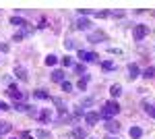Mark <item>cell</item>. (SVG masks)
<instances>
[{
    "instance_id": "cell-1",
    "label": "cell",
    "mask_w": 155,
    "mask_h": 139,
    "mask_svg": "<svg viewBox=\"0 0 155 139\" xmlns=\"http://www.w3.org/2000/svg\"><path fill=\"white\" fill-rule=\"evenodd\" d=\"M120 112V106H118V102H106V106H104V110L99 112V118H107L110 120V116H114V114H118Z\"/></svg>"
},
{
    "instance_id": "cell-2",
    "label": "cell",
    "mask_w": 155,
    "mask_h": 139,
    "mask_svg": "<svg viewBox=\"0 0 155 139\" xmlns=\"http://www.w3.org/2000/svg\"><path fill=\"white\" fill-rule=\"evenodd\" d=\"M147 33H149V25H134V29H132V35L137 42H141Z\"/></svg>"
},
{
    "instance_id": "cell-3",
    "label": "cell",
    "mask_w": 155,
    "mask_h": 139,
    "mask_svg": "<svg viewBox=\"0 0 155 139\" xmlns=\"http://www.w3.org/2000/svg\"><path fill=\"white\" fill-rule=\"evenodd\" d=\"M107 35L104 31H93V33L87 35V42H91V44H99V42H106Z\"/></svg>"
},
{
    "instance_id": "cell-4",
    "label": "cell",
    "mask_w": 155,
    "mask_h": 139,
    "mask_svg": "<svg viewBox=\"0 0 155 139\" xmlns=\"http://www.w3.org/2000/svg\"><path fill=\"white\" fill-rule=\"evenodd\" d=\"M79 58H81V60H83V62H95L97 58V54L95 52H87V50H79Z\"/></svg>"
},
{
    "instance_id": "cell-5",
    "label": "cell",
    "mask_w": 155,
    "mask_h": 139,
    "mask_svg": "<svg viewBox=\"0 0 155 139\" xmlns=\"http://www.w3.org/2000/svg\"><path fill=\"white\" fill-rule=\"evenodd\" d=\"M6 93L11 96V98L15 100V102H19V100H23V98H25V96H23V92H21V89H17L15 85H11V87L6 89Z\"/></svg>"
},
{
    "instance_id": "cell-6",
    "label": "cell",
    "mask_w": 155,
    "mask_h": 139,
    "mask_svg": "<svg viewBox=\"0 0 155 139\" xmlns=\"http://www.w3.org/2000/svg\"><path fill=\"white\" fill-rule=\"evenodd\" d=\"M104 127H106V131H110V133L114 135V133H118V131H120V123H118V120H112V118H110Z\"/></svg>"
},
{
    "instance_id": "cell-7",
    "label": "cell",
    "mask_w": 155,
    "mask_h": 139,
    "mask_svg": "<svg viewBox=\"0 0 155 139\" xmlns=\"http://www.w3.org/2000/svg\"><path fill=\"white\" fill-rule=\"evenodd\" d=\"M85 120H87V125H97L99 112H87V114H85Z\"/></svg>"
},
{
    "instance_id": "cell-8",
    "label": "cell",
    "mask_w": 155,
    "mask_h": 139,
    "mask_svg": "<svg viewBox=\"0 0 155 139\" xmlns=\"http://www.w3.org/2000/svg\"><path fill=\"white\" fill-rule=\"evenodd\" d=\"M11 25H17V27H29V23L25 21V19H21V17H11Z\"/></svg>"
},
{
    "instance_id": "cell-9",
    "label": "cell",
    "mask_w": 155,
    "mask_h": 139,
    "mask_svg": "<svg viewBox=\"0 0 155 139\" xmlns=\"http://www.w3.org/2000/svg\"><path fill=\"white\" fill-rule=\"evenodd\" d=\"M72 137H77V139H87V131L81 127H74L72 129Z\"/></svg>"
},
{
    "instance_id": "cell-10",
    "label": "cell",
    "mask_w": 155,
    "mask_h": 139,
    "mask_svg": "<svg viewBox=\"0 0 155 139\" xmlns=\"http://www.w3.org/2000/svg\"><path fill=\"white\" fill-rule=\"evenodd\" d=\"M52 81H56V83H62V81H64V71L56 69L54 73H52Z\"/></svg>"
},
{
    "instance_id": "cell-11",
    "label": "cell",
    "mask_w": 155,
    "mask_h": 139,
    "mask_svg": "<svg viewBox=\"0 0 155 139\" xmlns=\"http://www.w3.org/2000/svg\"><path fill=\"white\" fill-rule=\"evenodd\" d=\"M15 75H17L21 81H27V79H29V77H27V71H25L23 67H17V69H15Z\"/></svg>"
},
{
    "instance_id": "cell-12",
    "label": "cell",
    "mask_w": 155,
    "mask_h": 139,
    "mask_svg": "<svg viewBox=\"0 0 155 139\" xmlns=\"http://www.w3.org/2000/svg\"><path fill=\"white\" fill-rule=\"evenodd\" d=\"M139 77V67L137 64H128V79H137Z\"/></svg>"
},
{
    "instance_id": "cell-13",
    "label": "cell",
    "mask_w": 155,
    "mask_h": 139,
    "mask_svg": "<svg viewBox=\"0 0 155 139\" xmlns=\"http://www.w3.org/2000/svg\"><path fill=\"white\" fill-rule=\"evenodd\" d=\"M33 98H37V100H48L50 93L46 92V89H35V92H33Z\"/></svg>"
},
{
    "instance_id": "cell-14",
    "label": "cell",
    "mask_w": 155,
    "mask_h": 139,
    "mask_svg": "<svg viewBox=\"0 0 155 139\" xmlns=\"http://www.w3.org/2000/svg\"><path fill=\"white\" fill-rule=\"evenodd\" d=\"M77 27L83 31V29H89V27H91V23H89V19H83V17H81V19L77 21Z\"/></svg>"
},
{
    "instance_id": "cell-15",
    "label": "cell",
    "mask_w": 155,
    "mask_h": 139,
    "mask_svg": "<svg viewBox=\"0 0 155 139\" xmlns=\"http://www.w3.org/2000/svg\"><path fill=\"white\" fill-rule=\"evenodd\" d=\"M143 108H145V112L147 114H151L155 118V104H149V102H143Z\"/></svg>"
},
{
    "instance_id": "cell-16",
    "label": "cell",
    "mask_w": 155,
    "mask_h": 139,
    "mask_svg": "<svg viewBox=\"0 0 155 139\" xmlns=\"http://www.w3.org/2000/svg\"><path fill=\"white\" fill-rule=\"evenodd\" d=\"M141 135H143V129H141V127H132L130 129V137L132 139H139Z\"/></svg>"
},
{
    "instance_id": "cell-17",
    "label": "cell",
    "mask_w": 155,
    "mask_h": 139,
    "mask_svg": "<svg viewBox=\"0 0 155 139\" xmlns=\"http://www.w3.org/2000/svg\"><path fill=\"white\" fill-rule=\"evenodd\" d=\"M143 77H145V79H151V77H155V67H147V69L143 71Z\"/></svg>"
},
{
    "instance_id": "cell-18",
    "label": "cell",
    "mask_w": 155,
    "mask_h": 139,
    "mask_svg": "<svg viewBox=\"0 0 155 139\" xmlns=\"http://www.w3.org/2000/svg\"><path fill=\"white\" fill-rule=\"evenodd\" d=\"M35 137H37V139H50V131L37 129V131H35Z\"/></svg>"
},
{
    "instance_id": "cell-19",
    "label": "cell",
    "mask_w": 155,
    "mask_h": 139,
    "mask_svg": "<svg viewBox=\"0 0 155 139\" xmlns=\"http://www.w3.org/2000/svg\"><path fill=\"white\" fill-rule=\"evenodd\" d=\"M11 129H12L11 123H0V135H6V133H8Z\"/></svg>"
},
{
    "instance_id": "cell-20",
    "label": "cell",
    "mask_w": 155,
    "mask_h": 139,
    "mask_svg": "<svg viewBox=\"0 0 155 139\" xmlns=\"http://www.w3.org/2000/svg\"><path fill=\"white\" fill-rule=\"evenodd\" d=\"M15 110H19V112H29V106L27 104H21V102H15V106H12Z\"/></svg>"
},
{
    "instance_id": "cell-21",
    "label": "cell",
    "mask_w": 155,
    "mask_h": 139,
    "mask_svg": "<svg viewBox=\"0 0 155 139\" xmlns=\"http://www.w3.org/2000/svg\"><path fill=\"white\" fill-rule=\"evenodd\" d=\"M110 93H112L114 98H118L120 93H122V87H120L118 83H116V85H112V87H110Z\"/></svg>"
},
{
    "instance_id": "cell-22",
    "label": "cell",
    "mask_w": 155,
    "mask_h": 139,
    "mask_svg": "<svg viewBox=\"0 0 155 139\" xmlns=\"http://www.w3.org/2000/svg\"><path fill=\"white\" fill-rule=\"evenodd\" d=\"M56 62H58V56H54V54H48V56H46V64H48V67H54Z\"/></svg>"
},
{
    "instance_id": "cell-23",
    "label": "cell",
    "mask_w": 155,
    "mask_h": 139,
    "mask_svg": "<svg viewBox=\"0 0 155 139\" xmlns=\"http://www.w3.org/2000/svg\"><path fill=\"white\" fill-rule=\"evenodd\" d=\"M52 102L58 106V110H60V112H64V110H66V106H64V102H62L60 98H52Z\"/></svg>"
},
{
    "instance_id": "cell-24",
    "label": "cell",
    "mask_w": 155,
    "mask_h": 139,
    "mask_svg": "<svg viewBox=\"0 0 155 139\" xmlns=\"http://www.w3.org/2000/svg\"><path fill=\"white\" fill-rule=\"evenodd\" d=\"M101 67H104V71H114V69H116V64H114L112 60H106V62H101Z\"/></svg>"
},
{
    "instance_id": "cell-25",
    "label": "cell",
    "mask_w": 155,
    "mask_h": 139,
    "mask_svg": "<svg viewBox=\"0 0 155 139\" xmlns=\"http://www.w3.org/2000/svg\"><path fill=\"white\" fill-rule=\"evenodd\" d=\"M74 73H77V75H87L85 64H74Z\"/></svg>"
},
{
    "instance_id": "cell-26",
    "label": "cell",
    "mask_w": 155,
    "mask_h": 139,
    "mask_svg": "<svg viewBox=\"0 0 155 139\" xmlns=\"http://www.w3.org/2000/svg\"><path fill=\"white\" fill-rule=\"evenodd\" d=\"M72 120H74V118H72L71 114H62V116L58 118V123H72Z\"/></svg>"
},
{
    "instance_id": "cell-27",
    "label": "cell",
    "mask_w": 155,
    "mask_h": 139,
    "mask_svg": "<svg viewBox=\"0 0 155 139\" xmlns=\"http://www.w3.org/2000/svg\"><path fill=\"white\" fill-rule=\"evenodd\" d=\"M39 118H41V120H44V123H48L50 118H52V114H50V110H44V112H41V114H39Z\"/></svg>"
},
{
    "instance_id": "cell-28",
    "label": "cell",
    "mask_w": 155,
    "mask_h": 139,
    "mask_svg": "<svg viewBox=\"0 0 155 139\" xmlns=\"http://www.w3.org/2000/svg\"><path fill=\"white\" fill-rule=\"evenodd\" d=\"M71 89H72V83H68V81H62V92H66V93H68Z\"/></svg>"
},
{
    "instance_id": "cell-29",
    "label": "cell",
    "mask_w": 155,
    "mask_h": 139,
    "mask_svg": "<svg viewBox=\"0 0 155 139\" xmlns=\"http://www.w3.org/2000/svg\"><path fill=\"white\" fill-rule=\"evenodd\" d=\"M62 64H64V67H72V58L71 56H64V58H62Z\"/></svg>"
},
{
    "instance_id": "cell-30",
    "label": "cell",
    "mask_w": 155,
    "mask_h": 139,
    "mask_svg": "<svg viewBox=\"0 0 155 139\" xmlns=\"http://www.w3.org/2000/svg\"><path fill=\"white\" fill-rule=\"evenodd\" d=\"M93 102H95L93 98H87V100H83V104H81V108H87V106H91Z\"/></svg>"
},
{
    "instance_id": "cell-31",
    "label": "cell",
    "mask_w": 155,
    "mask_h": 139,
    "mask_svg": "<svg viewBox=\"0 0 155 139\" xmlns=\"http://www.w3.org/2000/svg\"><path fill=\"white\" fill-rule=\"evenodd\" d=\"M77 85H79V89H85V87H87V79L83 77V79H81V81L77 83Z\"/></svg>"
},
{
    "instance_id": "cell-32",
    "label": "cell",
    "mask_w": 155,
    "mask_h": 139,
    "mask_svg": "<svg viewBox=\"0 0 155 139\" xmlns=\"http://www.w3.org/2000/svg\"><path fill=\"white\" fill-rule=\"evenodd\" d=\"M23 37H25V33H15V35H12V40H15V42H21Z\"/></svg>"
},
{
    "instance_id": "cell-33",
    "label": "cell",
    "mask_w": 155,
    "mask_h": 139,
    "mask_svg": "<svg viewBox=\"0 0 155 139\" xmlns=\"http://www.w3.org/2000/svg\"><path fill=\"white\" fill-rule=\"evenodd\" d=\"M79 12H81V15H93L91 9H79Z\"/></svg>"
},
{
    "instance_id": "cell-34",
    "label": "cell",
    "mask_w": 155,
    "mask_h": 139,
    "mask_svg": "<svg viewBox=\"0 0 155 139\" xmlns=\"http://www.w3.org/2000/svg\"><path fill=\"white\" fill-rule=\"evenodd\" d=\"M0 52H8V46L6 44H0Z\"/></svg>"
},
{
    "instance_id": "cell-35",
    "label": "cell",
    "mask_w": 155,
    "mask_h": 139,
    "mask_svg": "<svg viewBox=\"0 0 155 139\" xmlns=\"http://www.w3.org/2000/svg\"><path fill=\"white\" fill-rule=\"evenodd\" d=\"M0 110H8V106L4 104V102H0Z\"/></svg>"
},
{
    "instance_id": "cell-36",
    "label": "cell",
    "mask_w": 155,
    "mask_h": 139,
    "mask_svg": "<svg viewBox=\"0 0 155 139\" xmlns=\"http://www.w3.org/2000/svg\"><path fill=\"white\" fill-rule=\"evenodd\" d=\"M106 139H118V135H107Z\"/></svg>"
}]
</instances>
